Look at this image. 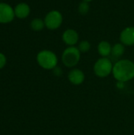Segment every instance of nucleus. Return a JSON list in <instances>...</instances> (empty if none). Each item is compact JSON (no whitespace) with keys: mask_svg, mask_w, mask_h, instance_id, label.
<instances>
[{"mask_svg":"<svg viewBox=\"0 0 134 135\" xmlns=\"http://www.w3.org/2000/svg\"><path fill=\"white\" fill-rule=\"evenodd\" d=\"M63 22V16L62 13L57 9L49 11L44 17L45 27L50 30L59 28Z\"/></svg>","mask_w":134,"mask_h":135,"instance_id":"nucleus-5","label":"nucleus"},{"mask_svg":"<svg viewBox=\"0 0 134 135\" xmlns=\"http://www.w3.org/2000/svg\"><path fill=\"white\" fill-rule=\"evenodd\" d=\"M112 46L108 41L102 40L98 44L97 51L101 57H108L111 55Z\"/></svg>","mask_w":134,"mask_h":135,"instance_id":"nucleus-11","label":"nucleus"},{"mask_svg":"<svg viewBox=\"0 0 134 135\" xmlns=\"http://www.w3.org/2000/svg\"><path fill=\"white\" fill-rule=\"evenodd\" d=\"M30 27L33 31L39 32L43 30V28L45 27L44 20H42L40 18H34L30 23Z\"/></svg>","mask_w":134,"mask_h":135,"instance_id":"nucleus-13","label":"nucleus"},{"mask_svg":"<svg viewBox=\"0 0 134 135\" xmlns=\"http://www.w3.org/2000/svg\"><path fill=\"white\" fill-rule=\"evenodd\" d=\"M77 48L81 51V53H86L91 49V44L88 40H82L78 44Z\"/></svg>","mask_w":134,"mask_h":135,"instance_id":"nucleus-14","label":"nucleus"},{"mask_svg":"<svg viewBox=\"0 0 134 135\" xmlns=\"http://www.w3.org/2000/svg\"><path fill=\"white\" fill-rule=\"evenodd\" d=\"M78 12L81 15H85L88 13L89 9H90V6H89V2H85V1H82L79 6H78Z\"/></svg>","mask_w":134,"mask_h":135,"instance_id":"nucleus-15","label":"nucleus"},{"mask_svg":"<svg viewBox=\"0 0 134 135\" xmlns=\"http://www.w3.org/2000/svg\"><path fill=\"white\" fill-rule=\"evenodd\" d=\"M120 41L125 46L134 45V26H128L121 32Z\"/></svg>","mask_w":134,"mask_h":135,"instance_id":"nucleus-9","label":"nucleus"},{"mask_svg":"<svg viewBox=\"0 0 134 135\" xmlns=\"http://www.w3.org/2000/svg\"><path fill=\"white\" fill-rule=\"evenodd\" d=\"M81 53L76 46L67 47L62 54L61 59L63 65L68 68H74L81 60Z\"/></svg>","mask_w":134,"mask_h":135,"instance_id":"nucleus-3","label":"nucleus"},{"mask_svg":"<svg viewBox=\"0 0 134 135\" xmlns=\"http://www.w3.org/2000/svg\"><path fill=\"white\" fill-rule=\"evenodd\" d=\"M6 63V58L2 53L0 52V69L3 68Z\"/></svg>","mask_w":134,"mask_h":135,"instance_id":"nucleus-16","label":"nucleus"},{"mask_svg":"<svg viewBox=\"0 0 134 135\" xmlns=\"http://www.w3.org/2000/svg\"><path fill=\"white\" fill-rule=\"evenodd\" d=\"M112 75L118 81L126 83L134 78V62L130 59H118L113 66Z\"/></svg>","mask_w":134,"mask_h":135,"instance_id":"nucleus-1","label":"nucleus"},{"mask_svg":"<svg viewBox=\"0 0 134 135\" xmlns=\"http://www.w3.org/2000/svg\"><path fill=\"white\" fill-rule=\"evenodd\" d=\"M126 51V46L122 44V43H117L115 45L112 46V50H111V56L116 59H118L121 58Z\"/></svg>","mask_w":134,"mask_h":135,"instance_id":"nucleus-12","label":"nucleus"},{"mask_svg":"<svg viewBox=\"0 0 134 135\" xmlns=\"http://www.w3.org/2000/svg\"><path fill=\"white\" fill-rule=\"evenodd\" d=\"M30 6L28 4L25 2H21L18 3L14 7V13L15 17H17L19 19H24L30 14Z\"/></svg>","mask_w":134,"mask_h":135,"instance_id":"nucleus-10","label":"nucleus"},{"mask_svg":"<svg viewBox=\"0 0 134 135\" xmlns=\"http://www.w3.org/2000/svg\"><path fill=\"white\" fill-rule=\"evenodd\" d=\"M62 40L68 47L75 46L79 41V34L73 28H67L63 32Z\"/></svg>","mask_w":134,"mask_h":135,"instance_id":"nucleus-7","label":"nucleus"},{"mask_svg":"<svg viewBox=\"0 0 134 135\" xmlns=\"http://www.w3.org/2000/svg\"><path fill=\"white\" fill-rule=\"evenodd\" d=\"M14 9L6 2H0V23H9L14 19Z\"/></svg>","mask_w":134,"mask_h":135,"instance_id":"nucleus-6","label":"nucleus"},{"mask_svg":"<svg viewBox=\"0 0 134 135\" xmlns=\"http://www.w3.org/2000/svg\"><path fill=\"white\" fill-rule=\"evenodd\" d=\"M114 64L108 57H101L93 65V72L96 76L104 78L112 74Z\"/></svg>","mask_w":134,"mask_h":135,"instance_id":"nucleus-4","label":"nucleus"},{"mask_svg":"<svg viewBox=\"0 0 134 135\" xmlns=\"http://www.w3.org/2000/svg\"><path fill=\"white\" fill-rule=\"evenodd\" d=\"M68 81L73 85H80L85 80V73L78 68H72L67 74Z\"/></svg>","mask_w":134,"mask_h":135,"instance_id":"nucleus-8","label":"nucleus"},{"mask_svg":"<svg viewBox=\"0 0 134 135\" xmlns=\"http://www.w3.org/2000/svg\"><path fill=\"white\" fill-rule=\"evenodd\" d=\"M52 70H53L54 74L55 76H57V77H60L62 74V68L59 67V66H58L55 68H54Z\"/></svg>","mask_w":134,"mask_h":135,"instance_id":"nucleus-17","label":"nucleus"},{"mask_svg":"<svg viewBox=\"0 0 134 135\" xmlns=\"http://www.w3.org/2000/svg\"><path fill=\"white\" fill-rule=\"evenodd\" d=\"M36 61L44 70H53L58 66V59L54 52L50 50H42L36 55Z\"/></svg>","mask_w":134,"mask_h":135,"instance_id":"nucleus-2","label":"nucleus"},{"mask_svg":"<svg viewBox=\"0 0 134 135\" xmlns=\"http://www.w3.org/2000/svg\"><path fill=\"white\" fill-rule=\"evenodd\" d=\"M82 1H85V2H91L93 0H82Z\"/></svg>","mask_w":134,"mask_h":135,"instance_id":"nucleus-18","label":"nucleus"}]
</instances>
